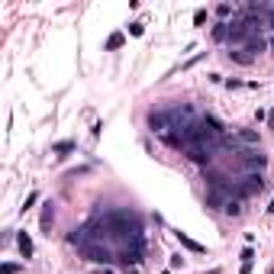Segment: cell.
Instances as JSON below:
<instances>
[{"label":"cell","instance_id":"5bb4252c","mask_svg":"<svg viewBox=\"0 0 274 274\" xmlns=\"http://www.w3.org/2000/svg\"><path fill=\"white\" fill-rule=\"evenodd\" d=\"M178 239H181V245H184V249H190V252H197V255L203 252V245H200V242H193V239H190L187 232H178Z\"/></svg>","mask_w":274,"mask_h":274},{"label":"cell","instance_id":"d6986e66","mask_svg":"<svg viewBox=\"0 0 274 274\" xmlns=\"http://www.w3.org/2000/svg\"><path fill=\"white\" fill-rule=\"evenodd\" d=\"M229 13H232V7H229V4H219V7H216V16H219L223 23H226V16H229Z\"/></svg>","mask_w":274,"mask_h":274},{"label":"cell","instance_id":"484cf974","mask_svg":"<svg viewBox=\"0 0 274 274\" xmlns=\"http://www.w3.org/2000/svg\"><path fill=\"white\" fill-rule=\"evenodd\" d=\"M268 213H274V197H271V203H268Z\"/></svg>","mask_w":274,"mask_h":274},{"label":"cell","instance_id":"5b68a950","mask_svg":"<svg viewBox=\"0 0 274 274\" xmlns=\"http://www.w3.org/2000/svg\"><path fill=\"white\" fill-rule=\"evenodd\" d=\"M239 158H242V165L249 168V174H261V171H264V165H268V155H264L261 148H245V152L239 155Z\"/></svg>","mask_w":274,"mask_h":274},{"label":"cell","instance_id":"8992f818","mask_svg":"<svg viewBox=\"0 0 274 274\" xmlns=\"http://www.w3.org/2000/svg\"><path fill=\"white\" fill-rule=\"evenodd\" d=\"M174 126V116H171V110H152L148 113V129L158 132V136H165L168 129Z\"/></svg>","mask_w":274,"mask_h":274},{"label":"cell","instance_id":"603a6c76","mask_svg":"<svg viewBox=\"0 0 274 274\" xmlns=\"http://www.w3.org/2000/svg\"><path fill=\"white\" fill-rule=\"evenodd\" d=\"M203 23H207V10H197L193 13V26H203Z\"/></svg>","mask_w":274,"mask_h":274},{"label":"cell","instance_id":"ac0fdd59","mask_svg":"<svg viewBox=\"0 0 274 274\" xmlns=\"http://www.w3.org/2000/svg\"><path fill=\"white\" fill-rule=\"evenodd\" d=\"M68 152H74V142H68V139L55 145V155H68Z\"/></svg>","mask_w":274,"mask_h":274},{"label":"cell","instance_id":"7c38bea8","mask_svg":"<svg viewBox=\"0 0 274 274\" xmlns=\"http://www.w3.org/2000/svg\"><path fill=\"white\" fill-rule=\"evenodd\" d=\"M210 36H213V42H229V23H216Z\"/></svg>","mask_w":274,"mask_h":274},{"label":"cell","instance_id":"9c48e42d","mask_svg":"<svg viewBox=\"0 0 274 274\" xmlns=\"http://www.w3.org/2000/svg\"><path fill=\"white\" fill-rule=\"evenodd\" d=\"M229 58L239 61V65H252L258 55H255V52H249V49H236V52H229Z\"/></svg>","mask_w":274,"mask_h":274},{"label":"cell","instance_id":"7a4b0ae2","mask_svg":"<svg viewBox=\"0 0 274 274\" xmlns=\"http://www.w3.org/2000/svg\"><path fill=\"white\" fill-rule=\"evenodd\" d=\"M142 261H145V239L136 236L132 242L123 245V252L116 255V264H123V268H139Z\"/></svg>","mask_w":274,"mask_h":274},{"label":"cell","instance_id":"ffe728a7","mask_svg":"<svg viewBox=\"0 0 274 274\" xmlns=\"http://www.w3.org/2000/svg\"><path fill=\"white\" fill-rule=\"evenodd\" d=\"M129 32H132V36H142V32H145V23H129Z\"/></svg>","mask_w":274,"mask_h":274},{"label":"cell","instance_id":"d4e9b609","mask_svg":"<svg viewBox=\"0 0 274 274\" xmlns=\"http://www.w3.org/2000/svg\"><path fill=\"white\" fill-rule=\"evenodd\" d=\"M184 264V255H171V268H181Z\"/></svg>","mask_w":274,"mask_h":274},{"label":"cell","instance_id":"4316f807","mask_svg":"<svg viewBox=\"0 0 274 274\" xmlns=\"http://www.w3.org/2000/svg\"><path fill=\"white\" fill-rule=\"evenodd\" d=\"M100 274H116V271H113V268H103V271H100Z\"/></svg>","mask_w":274,"mask_h":274},{"label":"cell","instance_id":"2e32d148","mask_svg":"<svg viewBox=\"0 0 274 274\" xmlns=\"http://www.w3.org/2000/svg\"><path fill=\"white\" fill-rule=\"evenodd\" d=\"M200 120H203V123H207V126H210V129H213V132H216V136H223V132H226V129H223V123H219L216 116H210V113H203V116H200Z\"/></svg>","mask_w":274,"mask_h":274},{"label":"cell","instance_id":"44dd1931","mask_svg":"<svg viewBox=\"0 0 274 274\" xmlns=\"http://www.w3.org/2000/svg\"><path fill=\"white\" fill-rule=\"evenodd\" d=\"M32 203H39V193H36V190H32V193H29V197H26V203H23V210H32Z\"/></svg>","mask_w":274,"mask_h":274},{"label":"cell","instance_id":"9a60e30c","mask_svg":"<svg viewBox=\"0 0 274 274\" xmlns=\"http://www.w3.org/2000/svg\"><path fill=\"white\" fill-rule=\"evenodd\" d=\"M207 207H210V210H223V193H219V190H210V193H207Z\"/></svg>","mask_w":274,"mask_h":274},{"label":"cell","instance_id":"cb8c5ba5","mask_svg":"<svg viewBox=\"0 0 274 274\" xmlns=\"http://www.w3.org/2000/svg\"><path fill=\"white\" fill-rule=\"evenodd\" d=\"M252 258H255V252L252 249H242V264H252Z\"/></svg>","mask_w":274,"mask_h":274},{"label":"cell","instance_id":"4fadbf2b","mask_svg":"<svg viewBox=\"0 0 274 274\" xmlns=\"http://www.w3.org/2000/svg\"><path fill=\"white\" fill-rule=\"evenodd\" d=\"M16 242H20V252H23V258H32V239L26 236V232H20V239H16Z\"/></svg>","mask_w":274,"mask_h":274},{"label":"cell","instance_id":"8fae6325","mask_svg":"<svg viewBox=\"0 0 274 274\" xmlns=\"http://www.w3.org/2000/svg\"><path fill=\"white\" fill-rule=\"evenodd\" d=\"M223 213H226V216H239V213H242V200H239V197H229V200L223 203Z\"/></svg>","mask_w":274,"mask_h":274},{"label":"cell","instance_id":"277c9868","mask_svg":"<svg viewBox=\"0 0 274 274\" xmlns=\"http://www.w3.org/2000/svg\"><path fill=\"white\" fill-rule=\"evenodd\" d=\"M81 255L87 261H94V264H103V268H110L113 261H116V255H113L107 245H100V242H91V245H84L81 249Z\"/></svg>","mask_w":274,"mask_h":274},{"label":"cell","instance_id":"3957f363","mask_svg":"<svg viewBox=\"0 0 274 274\" xmlns=\"http://www.w3.org/2000/svg\"><path fill=\"white\" fill-rule=\"evenodd\" d=\"M264 190V174H245L242 181L232 184V193L239 200H249V197H258V193Z\"/></svg>","mask_w":274,"mask_h":274},{"label":"cell","instance_id":"6da1fadb","mask_svg":"<svg viewBox=\"0 0 274 274\" xmlns=\"http://www.w3.org/2000/svg\"><path fill=\"white\" fill-rule=\"evenodd\" d=\"M103 223H107L110 236L123 239V242H132L136 236H142V223H139V216L129 213V210H110Z\"/></svg>","mask_w":274,"mask_h":274},{"label":"cell","instance_id":"30bf717a","mask_svg":"<svg viewBox=\"0 0 274 274\" xmlns=\"http://www.w3.org/2000/svg\"><path fill=\"white\" fill-rule=\"evenodd\" d=\"M52 223H55V207H52V200H49L46 210H42V232H46V236H52V232H49Z\"/></svg>","mask_w":274,"mask_h":274},{"label":"cell","instance_id":"ba28073f","mask_svg":"<svg viewBox=\"0 0 274 274\" xmlns=\"http://www.w3.org/2000/svg\"><path fill=\"white\" fill-rule=\"evenodd\" d=\"M236 142H242V145H258V129H239V132H236Z\"/></svg>","mask_w":274,"mask_h":274},{"label":"cell","instance_id":"7402d4cb","mask_svg":"<svg viewBox=\"0 0 274 274\" xmlns=\"http://www.w3.org/2000/svg\"><path fill=\"white\" fill-rule=\"evenodd\" d=\"M16 271H20V264H13V261H7L4 268H0V274H16Z\"/></svg>","mask_w":274,"mask_h":274},{"label":"cell","instance_id":"52a82bcc","mask_svg":"<svg viewBox=\"0 0 274 274\" xmlns=\"http://www.w3.org/2000/svg\"><path fill=\"white\" fill-rule=\"evenodd\" d=\"M184 155H187V162L200 165V168H210V162H213V148H207V145H190Z\"/></svg>","mask_w":274,"mask_h":274},{"label":"cell","instance_id":"e0dca14e","mask_svg":"<svg viewBox=\"0 0 274 274\" xmlns=\"http://www.w3.org/2000/svg\"><path fill=\"white\" fill-rule=\"evenodd\" d=\"M123 42H126V36H123V32H113L107 39V49H123Z\"/></svg>","mask_w":274,"mask_h":274}]
</instances>
